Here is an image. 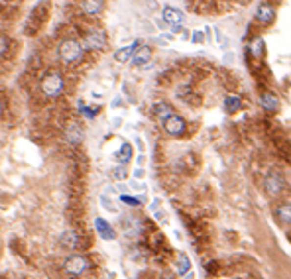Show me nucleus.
Returning a JSON list of instances; mask_svg holds the SVG:
<instances>
[{"label": "nucleus", "instance_id": "obj_1", "mask_svg": "<svg viewBox=\"0 0 291 279\" xmlns=\"http://www.w3.org/2000/svg\"><path fill=\"white\" fill-rule=\"evenodd\" d=\"M83 51H85V46H83L79 40H73V38L61 42V46H59V49H57L59 59H61L63 63H67V65L77 63V61L83 57Z\"/></svg>", "mask_w": 291, "mask_h": 279}, {"label": "nucleus", "instance_id": "obj_2", "mask_svg": "<svg viewBox=\"0 0 291 279\" xmlns=\"http://www.w3.org/2000/svg\"><path fill=\"white\" fill-rule=\"evenodd\" d=\"M42 93L49 98H57L63 93V77L57 71H49L48 75H44L42 85H40Z\"/></svg>", "mask_w": 291, "mask_h": 279}, {"label": "nucleus", "instance_id": "obj_3", "mask_svg": "<svg viewBox=\"0 0 291 279\" xmlns=\"http://www.w3.org/2000/svg\"><path fill=\"white\" fill-rule=\"evenodd\" d=\"M89 259L87 257H83V256H71V257H67L65 259V265H63V269H65V273L69 275V277H79V275H83L87 269H89Z\"/></svg>", "mask_w": 291, "mask_h": 279}, {"label": "nucleus", "instance_id": "obj_4", "mask_svg": "<svg viewBox=\"0 0 291 279\" xmlns=\"http://www.w3.org/2000/svg\"><path fill=\"white\" fill-rule=\"evenodd\" d=\"M283 185H285V181H283L281 173H277V171H269V173L264 177V191H266L269 197H277V195L283 191Z\"/></svg>", "mask_w": 291, "mask_h": 279}, {"label": "nucleus", "instance_id": "obj_5", "mask_svg": "<svg viewBox=\"0 0 291 279\" xmlns=\"http://www.w3.org/2000/svg\"><path fill=\"white\" fill-rule=\"evenodd\" d=\"M83 46H85V49H93V51L102 49V47L106 46V36H104V32H102V30H89V32L85 34V38H83Z\"/></svg>", "mask_w": 291, "mask_h": 279}, {"label": "nucleus", "instance_id": "obj_6", "mask_svg": "<svg viewBox=\"0 0 291 279\" xmlns=\"http://www.w3.org/2000/svg\"><path fill=\"white\" fill-rule=\"evenodd\" d=\"M162 126H164V130L170 134V136H183L185 134V120L181 118V116H177V114H173V116H170V118H166L164 122H162Z\"/></svg>", "mask_w": 291, "mask_h": 279}, {"label": "nucleus", "instance_id": "obj_7", "mask_svg": "<svg viewBox=\"0 0 291 279\" xmlns=\"http://www.w3.org/2000/svg\"><path fill=\"white\" fill-rule=\"evenodd\" d=\"M162 18H164L166 24H170L171 28L183 26V22H185V14H183L181 10H177V8H173V6H166V8L162 10Z\"/></svg>", "mask_w": 291, "mask_h": 279}, {"label": "nucleus", "instance_id": "obj_8", "mask_svg": "<svg viewBox=\"0 0 291 279\" xmlns=\"http://www.w3.org/2000/svg\"><path fill=\"white\" fill-rule=\"evenodd\" d=\"M65 140L71 146H79L83 142V128L77 122H69L65 126Z\"/></svg>", "mask_w": 291, "mask_h": 279}, {"label": "nucleus", "instance_id": "obj_9", "mask_svg": "<svg viewBox=\"0 0 291 279\" xmlns=\"http://www.w3.org/2000/svg\"><path fill=\"white\" fill-rule=\"evenodd\" d=\"M256 20H258L260 24H264V26L271 24V22L275 20V10H273V6L267 4V2H262V4L256 8Z\"/></svg>", "mask_w": 291, "mask_h": 279}, {"label": "nucleus", "instance_id": "obj_10", "mask_svg": "<svg viewBox=\"0 0 291 279\" xmlns=\"http://www.w3.org/2000/svg\"><path fill=\"white\" fill-rule=\"evenodd\" d=\"M95 230H97V234H98L102 240H106V242H110V240L116 238L114 228L110 226V222H108L106 218H97V220H95Z\"/></svg>", "mask_w": 291, "mask_h": 279}, {"label": "nucleus", "instance_id": "obj_11", "mask_svg": "<svg viewBox=\"0 0 291 279\" xmlns=\"http://www.w3.org/2000/svg\"><path fill=\"white\" fill-rule=\"evenodd\" d=\"M152 59V47L150 46H140L136 51H134V57H132V63L136 67H142L146 63H150Z\"/></svg>", "mask_w": 291, "mask_h": 279}, {"label": "nucleus", "instance_id": "obj_12", "mask_svg": "<svg viewBox=\"0 0 291 279\" xmlns=\"http://www.w3.org/2000/svg\"><path fill=\"white\" fill-rule=\"evenodd\" d=\"M140 47V42H134V44H130V46H126V47H120L118 51H114V61H118V63H126V61H132V57H134V51Z\"/></svg>", "mask_w": 291, "mask_h": 279}, {"label": "nucleus", "instance_id": "obj_13", "mask_svg": "<svg viewBox=\"0 0 291 279\" xmlns=\"http://www.w3.org/2000/svg\"><path fill=\"white\" fill-rule=\"evenodd\" d=\"M122 230L126 232V236H130V238H134V236H138L140 234V230H142V226H140V222L136 220V218H132V216H122Z\"/></svg>", "mask_w": 291, "mask_h": 279}, {"label": "nucleus", "instance_id": "obj_14", "mask_svg": "<svg viewBox=\"0 0 291 279\" xmlns=\"http://www.w3.org/2000/svg\"><path fill=\"white\" fill-rule=\"evenodd\" d=\"M152 110H154V114H156V118H160L162 122H164L166 118H170V116H173V114H175V110H173V106H171L170 102H166V100H162V102H156Z\"/></svg>", "mask_w": 291, "mask_h": 279}, {"label": "nucleus", "instance_id": "obj_15", "mask_svg": "<svg viewBox=\"0 0 291 279\" xmlns=\"http://www.w3.org/2000/svg\"><path fill=\"white\" fill-rule=\"evenodd\" d=\"M104 6V0H81V10L89 16H95L102 10Z\"/></svg>", "mask_w": 291, "mask_h": 279}, {"label": "nucleus", "instance_id": "obj_16", "mask_svg": "<svg viewBox=\"0 0 291 279\" xmlns=\"http://www.w3.org/2000/svg\"><path fill=\"white\" fill-rule=\"evenodd\" d=\"M59 242H61V246H63L65 250H75L77 244H79L77 232H75V230H65V232L61 234V238H59Z\"/></svg>", "mask_w": 291, "mask_h": 279}, {"label": "nucleus", "instance_id": "obj_17", "mask_svg": "<svg viewBox=\"0 0 291 279\" xmlns=\"http://www.w3.org/2000/svg\"><path fill=\"white\" fill-rule=\"evenodd\" d=\"M260 106L264 110H275L279 106V100L273 93H264V94H260Z\"/></svg>", "mask_w": 291, "mask_h": 279}, {"label": "nucleus", "instance_id": "obj_18", "mask_svg": "<svg viewBox=\"0 0 291 279\" xmlns=\"http://www.w3.org/2000/svg\"><path fill=\"white\" fill-rule=\"evenodd\" d=\"M242 108V100H240V96L238 94H226L224 96V110L226 112H238Z\"/></svg>", "mask_w": 291, "mask_h": 279}, {"label": "nucleus", "instance_id": "obj_19", "mask_svg": "<svg viewBox=\"0 0 291 279\" xmlns=\"http://www.w3.org/2000/svg\"><path fill=\"white\" fill-rule=\"evenodd\" d=\"M275 216L281 224H291V205L289 203H283L275 209Z\"/></svg>", "mask_w": 291, "mask_h": 279}, {"label": "nucleus", "instance_id": "obj_20", "mask_svg": "<svg viewBox=\"0 0 291 279\" xmlns=\"http://www.w3.org/2000/svg\"><path fill=\"white\" fill-rule=\"evenodd\" d=\"M116 160L120 162V165H126V163L132 160V146L124 142V144L118 148V152H116Z\"/></svg>", "mask_w": 291, "mask_h": 279}, {"label": "nucleus", "instance_id": "obj_21", "mask_svg": "<svg viewBox=\"0 0 291 279\" xmlns=\"http://www.w3.org/2000/svg\"><path fill=\"white\" fill-rule=\"evenodd\" d=\"M248 49H250V55L252 57H262L264 55V40L262 38H254L252 42H250V46H248Z\"/></svg>", "mask_w": 291, "mask_h": 279}, {"label": "nucleus", "instance_id": "obj_22", "mask_svg": "<svg viewBox=\"0 0 291 279\" xmlns=\"http://www.w3.org/2000/svg\"><path fill=\"white\" fill-rule=\"evenodd\" d=\"M79 110H81V114H83L87 120H93V118L97 116V112H98V108H95V106H87L83 100H79Z\"/></svg>", "mask_w": 291, "mask_h": 279}, {"label": "nucleus", "instance_id": "obj_23", "mask_svg": "<svg viewBox=\"0 0 291 279\" xmlns=\"http://www.w3.org/2000/svg\"><path fill=\"white\" fill-rule=\"evenodd\" d=\"M189 269H191V261H189V257H187L185 254H181L179 259H177V271H179L181 275H185Z\"/></svg>", "mask_w": 291, "mask_h": 279}, {"label": "nucleus", "instance_id": "obj_24", "mask_svg": "<svg viewBox=\"0 0 291 279\" xmlns=\"http://www.w3.org/2000/svg\"><path fill=\"white\" fill-rule=\"evenodd\" d=\"M120 201L126 203V205H134V207H140L142 205L140 199H134V197H128V195H120Z\"/></svg>", "mask_w": 291, "mask_h": 279}, {"label": "nucleus", "instance_id": "obj_25", "mask_svg": "<svg viewBox=\"0 0 291 279\" xmlns=\"http://www.w3.org/2000/svg\"><path fill=\"white\" fill-rule=\"evenodd\" d=\"M173 32L177 34V36H181V40H191V36H189V32L183 28V26H175L173 28Z\"/></svg>", "mask_w": 291, "mask_h": 279}, {"label": "nucleus", "instance_id": "obj_26", "mask_svg": "<svg viewBox=\"0 0 291 279\" xmlns=\"http://www.w3.org/2000/svg\"><path fill=\"white\" fill-rule=\"evenodd\" d=\"M6 51H8V40H6V36L2 34V38H0V55H6Z\"/></svg>", "mask_w": 291, "mask_h": 279}, {"label": "nucleus", "instance_id": "obj_27", "mask_svg": "<svg viewBox=\"0 0 291 279\" xmlns=\"http://www.w3.org/2000/svg\"><path fill=\"white\" fill-rule=\"evenodd\" d=\"M191 42L193 44H203L205 42V36H203V32H191Z\"/></svg>", "mask_w": 291, "mask_h": 279}, {"label": "nucleus", "instance_id": "obj_28", "mask_svg": "<svg viewBox=\"0 0 291 279\" xmlns=\"http://www.w3.org/2000/svg\"><path fill=\"white\" fill-rule=\"evenodd\" d=\"M100 201H102V205H104V209H106V210H108V212H116V209H114V207H112V203H110V201H108V197H102V199H100Z\"/></svg>", "mask_w": 291, "mask_h": 279}, {"label": "nucleus", "instance_id": "obj_29", "mask_svg": "<svg viewBox=\"0 0 291 279\" xmlns=\"http://www.w3.org/2000/svg\"><path fill=\"white\" fill-rule=\"evenodd\" d=\"M112 173H114V179H124V177H126V171H124V167H120V169H114Z\"/></svg>", "mask_w": 291, "mask_h": 279}, {"label": "nucleus", "instance_id": "obj_30", "mask_svg": "<svg viewBox=\"0 0 291 279\" xmlns=\"http://www.w3.org/2000/svg\"><path fill=\"white\" fill-rule=\"evenodd\" d=\"M134 175H136L138 179H142V177H144V171H142V169H136V171H134Z\"/></svg>", "mask_w": 291, "mask_h": 279}, {"label": "nucleus", "instance_id": "obj_31", "mask_svg": "<svg viewBox=\"0 0 291 279\" xmlns=\"http://www.w3.org/2000/svg\"><path fill=\"white\" fill-rule=\"evenodd\" d=\"M144 160H146L144 156H138V165H142V163H144Z\"/></svg>", "mask_w": 291, "mask_h": 279}]
</instances>
